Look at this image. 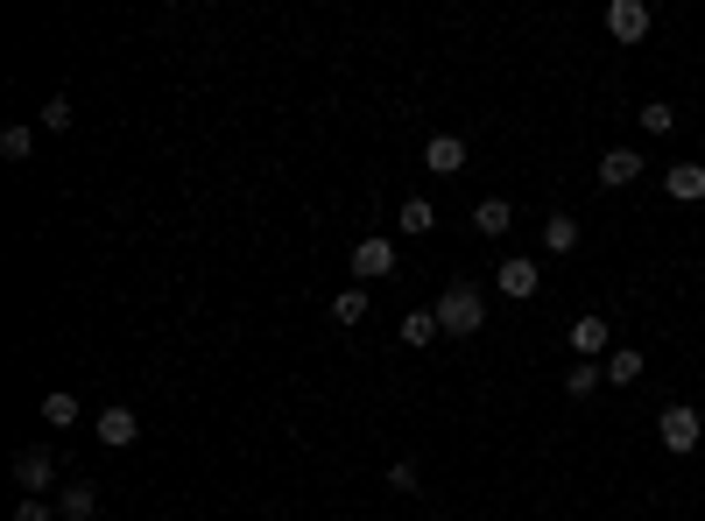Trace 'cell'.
<instances>
[{
  "mask_svg": "<svg viewBox=\"0 0 705 521\" xmlns=\"http://www.w3.org/2000/svg\"><path fill=\"white\" fill-rule=\"evenodd\" d=\"M487 324V296H480V282H452L445 296H437V332L445 338H473Z\"/></svg>",
  "mask_w": 705,
  "mask_h": 521,
  "instance_id": "6da1fadb",
  "label": "cell"
},
{
  "mask_svg": "<svg viewBox=\"0 0 705 521\" xmlns=\"http://www.w3.org/2000/svg\"><path fill=\"white\" fill-rule=\"evenodd\" d=\"M656 437H663V451H671V458H692L698 437H705V423H698L692 402H671V409L656 416Z\"/></svg>",
  "mask_w": 705,
  "mask_h": 521,
  "instance_id": "7a4b0ae2",
  "label": "cell"
},
{
  "mask_svg": "<svg viewBox=\"0 0 705 521\" xmlns=\"http://www.w3.org/2000/svg\"><path fill=\"white\" fill-rule=\"evenodd\" d=\"M395 261H403V254H395V240H360L353 247V282H388L395 275Z\"/></svg>",
  "mask_w": 705,
  "mask_h": 521,
  "instance_id": "3957f363",
  "label": "cell"
},
{
  "mask_svg": "<svg viewBox=\"0 0 705 521\" xmlns=\"http://www.w3.org/2000/svg\"><path fill=\"white\" fill-rule=\"evenodd\" d=\"M606 35L614 43H642L650 35V8L642 0H606Z\"/></svg>",
  "mask_w": 705,
  "mask_h": 521,
  "instance_id": "277c9868",
  "label": "cell"
},
{
  "mask_svg": "<svg viewBox=\"0 0 705 521\" xmlns=\"http://www.w3.org/2000/svg\"><path fill=\"white\" fill-rule=\"evenodd\" d=\"M494 289H501V296H516V303H529L543 289V268L529 261V254H516V261H501V275H494Z\"/></svg>",
  "mask_w": 705,
  "mask_h": 521,
  "instance_id": "5b68a950",
  "label": "cell"
},
{
  "mask_svg": "<svg viewBox=\"0 0 705 521\" xmlns=\"http://www.w3.org/2000/svg\"><path fill=\"white\" fill-rule=\"evenodd\" d=\"M14 479H22L29 500H43V493L56 487V458H50V451H14Z\"/></svg>",
  "mask_w": 705,
  "mask_h": 521,
  "instance_id": "8992f818",
  "label": "cell"
},
{
  "mask_svg": "<svg viewBox=\"0 0 705 521\" xmlns=\"http://www.w3.org/2000/svg\"><path fill=\"white\" fill-rule=\"evenodd\" d=\"M564 345H571L579 360H606V353H614V345H606V317H593V311H585V317L564 332Z\"/></svg>",
  "mask_w": 705,
  "mask_h": 521,
  "instance_id": "52a82bcc",
  "label": "cell"
},
{
  "mask_svg": "<svg viewBox=\"0 0 705 521\" xmlns=\"http://www.w3.org/2000/svg\"><path fill=\"white\" fill-rule=\"evenodd\" d=\"M424 169L459 177V169H466V142H459V134H431V142H424Z\"/></svg>",
  "mask_w": 705,
  "mask_h": 521,
  "instance_id": "ba28073f",
  "label": "cell"
},
{
  "mask_svg": "<svg viewBox=\"0 0 705 521\" xmlns=\"http://www.w3.org/2000/svg\"><path fill=\"white\" fill-rule=\"evenodd\" d=\"M635 177H642L635 148H606V156H600V190H621V184H635Z\"/></svg>",
  "mask_w": 705,
  "mask_h": 521,
  "instance_id": "9c48e42d",
  "label": "cell"
},
{
  "mask_svg": "<svg viewBox=\"0 0 705 521\" xmlns=\"http://www.w3.org/2000/svg\"><path fill=\"white\" fill-rule=\"evenodd\" d=\"M663 190H671L677 205H698V198H705V163H677V169H663Z\"/></svg>",
  "mask_w": 705,
  "mask_h": 521,
  "instance_id": "30bf717a",
  "label": "cell"
},
{
  "mask_svg": "<svg viewBox=\"0 0 705 521\" xmlns=\"http://www.w3.org/2000/svg\"><path fill=\"white\" fill-rule=\"evenodd\" d=\"M142 437V423L135 409H100V444H113V451H127V444Z\"/></svg>",
  "mask_w": 705,
  "mask_h": 521,
  "instance_id": "8fae6325",
  "label": "cell"
},
{
  "mask_svg": "<svg viewBox=\"0 0 705 521\" xmlns=\"http://www.w3.org/2000/svg\"><path fill=\"white\" fill-rule=\"evenodd\" d=\"M473 226H480L487 240H501L508 226H516V205H508V198H480V205H473Z\"/></svg>",
  "mask_w": 705,
  "mask_h": 521,
  "instance_id": "7c38bea8",
  "label": "cell"
},
{
  "mask_svg": "<svg viewBox=\"0 0 705 521\" xmlns=\"http://www.w3.org/2000/svg\"><path fill=\"white\" fill-rule=\"evenodd\" d=\"M56 514H64V521H92V514H100V493H92L85 479H71V487L56 493Z\"/></svg>",
  "mask_w": 705,
  "mask_h": 521,
  "instance_id": "4fadbf2b",
  "label": "cell"
},
{
  "mask_svg": "<svg viewBox=\"0 0 705 521\" xmlns=\"http://www.w3.org/2000/svg\"><path fill=\"white\" fill-rule=\"evenodd\" d=\"M642 366H650V360H642L635 345H614V353H606V381H614V388H635Z\"/></svg>",
  "mask_w": 705,
  "mask_h": 521,
  "instance_id": "5bb4252c",
  "label": "cell"
},
{
  "mask_svg": "<svg viewBox=\"0 0 705 521\" xmlns=\"http://www.w3.org/2000/svg\"><path fill=\"white\" fill-rule=\"evenodd\" d=\"M600 381H606V366H600V360H579V366L564 374V395H571V402H593Z\"/></svg>",
  "mask_w": 705,
  "mask_h": 521,
  "instance_id": "9a60e30c",
  "label": "cell"
},
{
  "mask_svg": "<svg viewBox=\"0 0 705 521\" xmlns=\"http://www.w3.org/2000/svg\"><path fill=\"white\" fill-rule=\"evenodd\" d=\"M445 332H437V311H409L403 317V345H416V353H424V345H437Z\"/></svg>",
  "mask_w": 705,
  "mask_h": 521,
  "instance_id": "2e32d148",
  "label": "cell"
},
{
  "mask_svg": "<svg viewBox=\"0 0 705 521\" xmlns=\"http://www.w3.org/2000/svg\"><path fill=\"white\" fill-rule=\"evenodd\" d=\"M360 317H367V289H339V296H332V324H360Z\"/></svg>",
  "mask_w": 705,
  "mask_h": 521,
  "instance_id": "e0dca14e",
  "label": "cell"
},
{
  "mask_svg": "<svg viewBox=\"0 0 705 521\" xmlns=\"http://www.w3.org/2000/svg\"><path fill=\"white\" fill-rule=\"evenodd\" d=\"M543 247H550V254H571V247H579V219H564V211H558V219L543 226Z\"/></svg>",
  "mask_w": 705,
  "mask_h": 521,
  "instance_id": "ac0fdd59",
  "label": "cell"
},
{
  "mask_svg": "<svg viewBox=\"0 0 705 521\" xmlns=\"http://www.w3.org/2000/svg\"><path fill=\"white\" fill-rule=\"evenodd\" d=\"M43 416L56 430H71V423H79V395H43Z\"/></svg>",
  "mask_w": 705,
  "mask_h": 521,
  "instance_id": "d6986e66",
  "label": "cell"
},
{
  "mask_svg": "<svg viewBox=\"0 0 705 521\" xmlns=\"http://www.w3.org/2000/svg\"><path fill=\"white\" fill-rule=\"evenodd\" d=\"M635 121H642V134H671V127H677V113L663 106V100H650V106L635 113Z\"/></svg>",
  "mask_w": 705,
  "mask_h": 521,
  "instance_id": "ffe728a7",
  "label": "cell"
},
{
  "mask_svg": "<svg viewBox=\"0 0 705 521\" xmlns=\"http://www.w3.org/2000/svg\"><path fill=\"white\" fill-rule=\"evenodd\" d=\"M431 226H437L431 198H409V205H403V233H431Z\"/></svg>",
  "mask_w": 705,
  "mask_h": 521,
  "instance_id": "44dd1931",
  "label": "cell"
},
{
  "mask_svg": "<svg viewBox=\"0 0 705 521\" xmlns=\"http://www.w3.org/2000/svg\"><path fill=\"white\" fill-rule=\"evenodd\" d=\"M29 148H35L29 127H8V134H0V156H8V163H29Z\"/></svg>",
  "mask_w": 705,
  "mask_h": 521,
  "instance_id": "7402d4cb",
  "label": "cell"
},
{
  "mask_svg": "<svg viewBox=\"0 0 705 521\" xmlns=\"http://www.w3.org/2000/svg\"><path fill=\"white\" fill-rule=\"evenodd\" d=\"M43 127L64 134V127H71V100H50V106H43Z\"/></svg>",
  "mask_w": 705,
  "mask_h": 521,
  "instance_id": "603a6c76",
  "label": "cell"
},
{
  "mask_svg": "<svg viewBox=\"0 0 705 521\" xmlns=\"http://www.w3.org/2000/svg\"><path fill=\"white\" fill-rule=\"evenodd\" d=\"M388 487L395 493H416V466H409V458H403V466H388Z\"/></svg>",
  "mask_w": 705,
  "mask_h": 521,
  "instance_id": "cb8c5ba5",
  "label": "cell"
},
{
  "mask_svg": "<svg viewBox=\"0 0 705 521\" xmlns=\"http://www.w3.org/2000/svg\"><path fill=\"white\" fill-rule=\"evenodd\" d=\"M56 508H50V500H22V508H14V521H50Z\"/></svg>",
  "mask_w": 705,
  "mask_h": 521,
  "instance_id": "d4e9b609",
  "label": "cell"
},
{
  "mask_svg": "<svg viewBox=\"0 0 705 521\" xmlns=\"http://www.w3.org/2000/svg\"><path fill=\"white\" fill-rule=\"evenodd\" d=\"M431 521H437V514H431Z\"/></svg>",
  "mask_w": 705,
  "mask_h": 521,
  "instance_id": "484cf974",
  "label": "cell"
}]
</instances>
